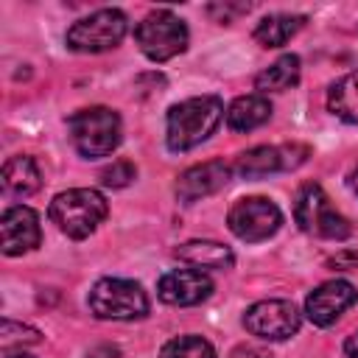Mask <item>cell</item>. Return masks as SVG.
Masks as SVG:
<instances>
[{"mask_svg":"<svg viewBox=\"0 0 358 358\" xmlns=\"http://www.w3.org/2000/svg\"><path fill=\"white\" fill-rule=\"evenodd\" d=\"M0 182H3V190L14 199H25L31 193L39 190L42 185V173H39V165L34 157L28 154H17L11 159H6L3 165V173H0Z\"/></svg>","mask_w":358,"mask_h":358,"instance_id":"2e32d148","label":"cell"},{"mask_svg":"<svg viewBox=\"0 0 358 358\" xmlns=\"http://www.w3.org/2000/svg\"><path fill=\"white\" fill-rule=\"evenodd\" d=\"M344 352H347V358H358V333H352L344 341Z\"/></svg>","mask_w":358,"mask_h":358,"instance_id":"83f0119b","label":"cell"},{"mask_svg":"<svg viewBox=\"0 0 358 358\" xmlns=\"http://www.w3.org/2000/svg\"><path fill=\"white\" fill-rule=\"evenodd\" d=\"M129 20L120 8H98L81 20H76L67 28V48L76 53H103L120 45V39L126 36Z\"/></svg>","mask_w":358,"mask_h":358,"instance_id":"52a82bcc","label":"cell"},{"mask_svg":"<svg viewBox=\"0 0 358 358\" xmlns=\"http://www.w3.org/2000/svg\"><path fill=\"white\" fill-rule=\"evenodd\" d=\"M299 73H302L299 56H296V53H282L274 64H268L263 73L255 76V90H257L260 95L285 92V90H291V87L299 84Z\"/></svg>","mask_w":358,"mask_h":358,"instance_id":"ac0fdd59","label":"cell"},{"mask_svg":"<svg viewBox=\"0 0 358 358\" xmlns=\"http://www.w3.org/2000/svg\"><path fill=\"white\" fill-rule=\"evenodd\" d=\"M173 257L204 271V268H215V271H224V268H232L235 263V255L229 246L218 243V241H187V243H179L173 249Z\"/></svg>","mask_w":358,"mask_h":358,"instance_id":"9a60e30c","label":"cell"},{"mask_svg":"<svg viewBox=\"0 0 358 358\" xmlns=\"http://www.w3.org/2000/svg\"><path fill=\"white\" fill-rule=\"evenodd\" d=\"M42 243L39 215L25 204H11L0 218V246L3 255H28Z\"/></svg>","mask_w":358,"mask_h":358,"instance_id":"7c38bea8","label":"cell"},{"mask_svg":"<svg viewBox=\"0 0 358 358\" xmlns=\"http://www.w3.org/2000/svg\"><path fill=\"white\" fill-rule=\"evenodd\" d=\"M134 176H137V168H134L129 159H115L112 165H106V168L98 173L101 185H103V187H112V190H120V187L131 185Z\"/></svg>","mask_w":358,"mask_h":358,"instance_id":"603a6c76","label":"cell"},{"mask_svg":"<svg viewBox=\"0 0 358 358\" xmlns=\"http://www.w3.org/2000/svg\"><path fill=\"white\" fill-rule=\"evenodd\" d=\"M6 358H34V355H25V352H22V350H20V352H8V355H6Z\"/></svg>","mask_w":358,"mask_h":358,"instance_id":"f1b7e54d","label":"cell"},{"mask_svg":"<svg viewBox=\"0 0 358 358\" xmlns=\"http://www.w3.org/2000/svg\"><path fill=\"white\" fill-rule=\"evenodd\" d=\"M327 109L344 123H358V70L333 81L327 90Z\"/></svg>","mask_w":358,"mask_h":358,"instance_id":"ffe728a7","label":"cell"},{"mask_svg":"<svg viewBox=\"0 0 358 358\" xmlns=\"http://www.w3.org/2000/svg\"><path fill=\"white\" fill-rule=\"evenodd\" d=\"M39 330L36 327H28V324H20V322H11V319H3L0 324V344H3V352L8 355L14 347H31V344H39Z\"/></svg>","mask_w":358,"mask_h":358,"instance_id":"7402d4cb","label":"cell"},{"mask_svg":"<svg viewBox=\"0 0 358 358\" xmlns=\"http://www.w3.org/2000/svg\"><path fill=\"white\" fill-rule=\"evenodd\" d=\"M159 358H218L213 344L201 336H176L165 341Z\"/></svg>","mask_w":358,"mask_h":358,"instance_id":"44dd1931","label":"cell"},{"mask_svg":"<svg viewBox=\"0 0 358 358\" xmlns=\"http://www.w3.org/2000/svg\"><path fill=\"white\" fill-rule=\"evenodd\" d=\"M268 117H271V101L260 92L241 95L227 109V126L232 131H252V129L263 126Z\"/></svg>","mask_w":358,"mask_h":358,"instance_id":"e0dca14e","label":"cell"},{"mask_svg":"<svg viewBox=\"0 0 358 358\" xmlns=\"http://www.w3.org/2000/svg\"><path fill=\"white\" fill-rule=\"evenodd\" d=\"M210 294H213V280L199 268H173L162 274L157 282V296L165 305L187 308V305L204 302Z\"/></svg>","mask_w":358,"mask_h":358,"instance_id":"4fadbf2b","label":"cell"},{"mask_svg":"<svg viewBox=\"0 0 358 358\" xmlns=\"http://www.w3.org/2000/svg\"><path fill=\"white\" fill-rule=\"evenodd\" d=\"M358 299V291L352 282L347 280H327L322 285H316L308 299H305V316L316 324V327H330L341 319V313L347 308H352Z\"/></svg>","mask_w":358,"mask_h":358,"instance_id":"8fae6325","label":"cell"},{"mask_svg":"<svg viewBox=\"0 0 358 358\" xmlns=\"http://www.w3.org/2000/svg\"><path fill=\"white\" fill-rule=\"evenodd\" d=\"M229 358H271V352H266L260 347H252V344H243V347H235Z\"/></svg>","mask_w":358,"mask_h":358,"instance_id":"484cf974","label":"cell"},{"mask_svg":"<svg viewBox=\"0 0 358 358\" xmlns=\"http://www.w3.org/2000/svg\"><path fill=\"white\" fill-rule=\"evenodd\" d=\"M87 305L92 316L98 319H112V322H134L148 316V294L143 291L140 282L123 280V277H103L92 285Z\"/></svg>","mask_w":358,"mask_h":358,"instance_id":"277c9868","label":"cell"},{"mask_svg":"<svg viewBox=\"0 0 358 358\" xmlns=\"http://www.w3.org/2000/svg\"><path fill=\"white\" fill-rule=\"evenodd\" d=\"M187 39H190V31H187L185 20H179L168 8L151 11L134 28V42L143 50V56L151 62H168L179 53H185Z\"/></svg>","mask_w":358,"mask_h":358,"instance_id":"8992f818","label":"cell"},{"mask_svg":"<svg viewBox=\"0 0 358 358\" xmlns=\"http://www.w3.org/2000/svg\"><path fill=\"white\" fill-rule=\"evenodd\" d=\"M352 190L358 193V168H355V173H352Z\"/></svg>","mask_w":358,"mask_h":358,"instance_id":"f546056e","label":"cell"},{"mask_svg":"<svg viewBox=\"0 0 358 358\" xmlns=\"http://www.w3.org/2000/svg\"><path fill=\"white\" fill-rule=\"evenodd\" d=\"M310 157V148L302 143H282V145H257L243 151L235 159V173H241L243 179H255V176H268L277 171H294L299 168L305 159Z\"/></svg>","mask_w":358,"mask_h":358,"instance_id":"30bf717a","label":"cell"},{"mask_svg":"<svg viewBox=\"0 0 358 358\" xmlns=\"http://www.w3.org/2000/svg\"><path fill=\"white\" fill-rule=\"evenodd\" d=\"M330 266H333V268H358V252L341 249L336 257H330Z\"/></svg>","mask_w":358,"mask_h":358,"instance_id":"d4e9b609","label":"cell"},{"mask_svg":"<svg viewBox=\"0 0 358 358\" xmlns=\"http://www.w3.org/2000/svg\"><path fill=\"white\" fill-rule=\"evenodd\" d=\"M299 310L288 299H260L243 313V327L263 341H285L299 330Z\"/></svg>","mask_w":358,"mask_h":358,"instance_id":"9c48e42d","label":"cell"},{"mask_svg":"<svg viewBox=\"0 0 358 358\" xmlns=\"http://www.w3.org/2000/svg\"><path fill=\"white\" fill-rule=\"evenodd\" d=\"M232 176V168L224 162V159H210V162H201V165H193L187 171L179 173L176 179V196L179 201L185 204H193L204 196H213L218 193Z\"/></svg>","mask_w":358,"mask_h":358,"instance_id":"5bb4252c","label":"cell"},{"mask_svg":"<svg viewBox=\"0 0 358 358\" xmlns=\"http://www.w3.org/2000/svg\"><path fill=\"white\" fill-rule=\"evenodd\" d=\"M227 224L235 238H241L246 243H260V241H268L280 229L282 213L266 196H246L229 207Z\"/></svg>","mask_w":358,"mask_h":358,"instance_id":"ba28073f","label":"cell"},{"mask_svg":"<svg viewBox=\"0 0 358 358\" xmlns=\"http://www.w3.org/2000/svg\"><path fill=\"white\" fill-rule=\"evenodd\" d=\"M224 103L215 95H196L173 103L165 117V143L171 151H190L204 143L221 123Z\"/></svg>","mask_w":358,"mask_h":358,"instance_id":"6da1fadb","label":"cell"},{"mask_svg":"<svg viewBox=\"0 0 358 358\" xmlns=\"http://www.w3.org/2000/svg\"><path fill=\"white\" fill-rule=\"evenodd\" d=\"M246 11H249V3H246V6H243V3H241V6H229V3L221 6V3H215V6L207 8V14L215 17V22H232V17L246 14Z\"/></svg>","mask_w":358,"mask_h":358,"instance_id":"cb8c5ba5","label":"cell"},{"mask_svg":"<svg viewBox=\"0 0 358 358\" xmlns=\"http://www.w3.org/2000/svg\"><path fill=\"white\" fill-rule=\"evenodd\" d=\"M294 221L299 224L302 232L327 238V241H344L352 235V224L333 207V201L316 182H308L299 187L294 199Z\"/></svg>","mask_w":358,"mask_h":358,"instance_id":"5b68a950","label":"cell"},{"mask_svg":"<svg viewBox=\"0 0 358 358\" xmlns=\"http://www.w3.org/2000/svg\"><path fill=\"white\" fill-rule=\"evenodd\" d=\"M84 358H123V352H120L115 344H98V347H92Z\"/></svg>","mask_w":358,"mask_h":358,"instance_id":"4316f807","label":"cell"},{"mask_svg":"<svg viewBox=\"0 0 358 358\" xmlns=\"http://www.w3.org/2000/svg\"><path fill=\"white\" fill-rule=\"evenodd\" d=\"M106 213H109V207H106L103 193H98L92 187H70V190H62V193L53 196V201L48 207L50 221L59 227V232H64L73 241L90 238L101 227V221L106 218Z\"/></svg>","mask_w":358,"mask_h":358,"instance_id":"7a4b0ae2","label":"cell"},{"mask_svg":"<svg viewBox=\"0 0 358 358\" xmlns=\"http://www.w3.org/2000/svg\"><path fill=\"white\" fill-rule=\"evenodd\" d=\"M70 140L76 151L87 159H101L109 157L120 145L123 123L120 115L109 106H87L70 115Z\"/></svg>","mask_w":358,"mask_h":358,"instance_id":"3957f363","label":"cell"},{"mask_svg":"<svg viewBox=\"0 0 358 358\" xmlns=\"http://www.w3.org/2000/svg\"><path fill=\"white\" fill-rule=\"evenodd\" d=\"M305 25V14H268L255 28V42L263 48H282Z\"/></svg>","mask_w":358,"mask_h":358,"instance_id":"d6986e66","label":"cell"}]
</instances>
